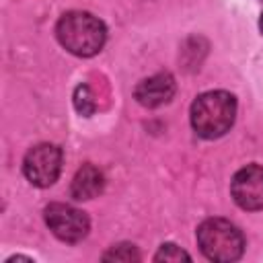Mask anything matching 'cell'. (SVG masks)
Returning a JSON list of instances; mask_svg holds the SVG:
<instances>
[{"label":"cell","instance_id":"1","mask_svg":"<svg viewBox=\"0 0 263 263\" xmlns=\"http://www.w3.org/2000/svg\"><path fill=\"white\" fill-rule=\"evenodd\" d=\"M55 35L62 47L78 58H90L99 53L107 41L105 23L84 10H70L62 14L55 25Z\"/></svg>","mask_w":263,"mask_h":263},{"label":"cell","instance_id":"2","mask_svg":"<svg viewBox=\"0 0 263 263\" xmlns=\"http://www.w3.org/2000/svg\"><path fill=\"white\" fill-rule=\"evenodd\" d=\"M236 117V99L226 90L199 95L191 105V127L197 136L214 140L224 136Z\"/></svg>","mask_w":263,"mask_h":263},{"label":"cell","instance_id":"3","mask_svg":"<svg viewBox=\"0 0 263 263\" xmlns=\"http://www.w3.org/2000/svg\"><path fill=\"white\" fill-rule=\"evenodd\" d=\"M197 245L210 261H236L245 251L242 232L224 218L203 220L197 228Z\"/></svg>","mask_w":263,"mask_h":263},{"label":"cell","instance_id":"4","mask_svg":"<svg viewBox=\"0 0 263 263\" xmlns=\"http://www.w3.org/2000/svg\"><path fill=\"white\" fill-rule=\"evenodd\" d=\"M62 171V150L55 144L33 146L23 160V173L35 187H49L58 181Z\"/></svg>","mask_w":263,"mask_h":263},{"label":"cell","instance_id":"5","mask_svg":"<svg viewBox=\"0 0 263 263\" xmlns=\"http://www.w3.org/2000/svg\"><path fill=\"white\" fill-rule=\"evenodd\" d=\"M45 224L64 242H80L90 228L88 216L68 203H49L45 208Z\"/></svg>","mask_w":263,"mask_h":263},{"label":"cell","instance_id":"6","mask_svg":"<svg viewBox=\"0 0 263 263\" xmlns=\"http://www.w3.org/2000/svg\"><path fill=\"white\" fill-rule=\"evenodd\" d=\"M230 193L238 208L249 212L263 210V166L247 164L236 171L230 183Z\"/></svg>","mask_w":263,"mask_h":263},{"label":"cell","instance_id":"7","mask_svg":"<svg viewBox=\"0 0 263 263\" xmlns=\"http://www.w3.org/2000/svg\"><path fill=\"white\" fill-rule=\"evenodd\" d=\"M175 90H177L175 78L166 72H160L138 82V86L134 88V97L142 107L154 109V107L166 105L175 97Z\"/></svg>","mask_w":263,"mask_h":263},{"label":"cell","instance_id":"8","mask_svg":"<svg viewBox=\"0 0 263 263\" xmlns=\"http://www.w3.org/2000/svg\"><path fill=\"white\" fill-rule=\"evenodd\" d=\"M103 187H105L103 173L95 164L86 162L76 171V175L72 179V185H70V195L78 201H84V199L97 197L103 191Z\"/></svg>","mask_w":263,"mask_h":263},{"label":"cell","instance_id":"9","mask_svg":"<svg viewBox=\"0 0 263 263\" xmlns=\"http://www.w3.org/2000/svg\"><path fill=\"white\" fill-rule=\"evenodd\" d=\"M74 107L82 117H90L95 113L97 103H95V97H92V92H90V88L86 84H78L76 86V90H74Z\"/></svg>","mask_w":263,"mask_h":263},{"label":"cell","instance_id":"10","mask_svg":"<svg viewBox=\"0 0 263 263\" xmlns=\"http://www.w3.org/2000/svg\"><path fill=\"white\" fill-rule=\"evenodd\" d=\"M103 259H105V261H140V253L136 251L134 245L121 242V245L113 247L109 253H105Z\"/></svg>","mask_w":263,"mask_h":263},{"label":"cell","instance_id":"11","mask_svg":"<svg viewBox=\"0 0 263 263\" xmlns=\"http://www.w3.org/2000/svg\"><path fill=\"white\" fill-rule=\"evenodd\" d=\"M154 261H191V257L177 245L166 242L160 247V251L154 255Z\"/></svg>","mask_w":263,"mask_h":263},{"label":"cell","instance_id":"12","mask_svg":"<svg viewBox=\"0 0 263 263\" xmlns=\"http://www.w3.org/2000/svg\"><path fill=\"white\" fill-rule=\"evenodd\" d=\"M259 29H261V33H263V12H261V18H259Z\"/></svg>","mask_w":263,"mask_h":263}]
</instances>
